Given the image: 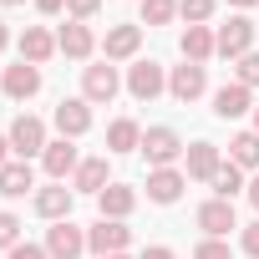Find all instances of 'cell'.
<instances>
[{
    "label": "cell",
    "instance_id": "cell-1",
    "mask_svg": "<svg viewBox=\"0 0 259 259\" xmlns=\"http://www.w3.org/2000/svg\"><path fill=\"white\" fill-rule=\"evenodd\" d=\"M143 158H148V168H173L183 153H188V143L173 133V127H148L143 133V148H138Z\"/></svg>",
    "mask_w": 259,
    "mask_h": 259
},
{
    "label": "cell",
    "instance_id": "cell-2",
    "mask_svg": "<svg viewBox=\"0 0 259 259\" xmlns=\"http://www.w3.org/2000/svg\"><path fill=\"white\" fill-rule=\"evenodd\" d=\"M6 138H11V153H16V158H26V163H31V158H41V153H46V143H51V138H46V122H41V117H31V112H21V117L11 122V133H6Z\"/></svg>",
    "mask_w": 259,
    "mask_h": 259
},
{
    "label": "cell",
    "instance_id": "cell-3",
    "mask_svg": "<svg viewBox=\"0 0 259 259\" xmlns=\"http://www.w3.org/2000/svg\"><path fill=\"white\" fill-rule=\"evenodd\" d=\"M127 244H133V229H127L122 219H97V224L87 229V249H92L97 259H107V254H127Z\"/></svg>",
    "mask_w": 259,
    "mask_h": 259
},
{
    "label": "cell",
    "instance_id": "cell-4",
    "mask_svg": "<svg viewBox=\"0 0 259 259\" xmlns=\"http://www.w3.org/2000/svg\"><path fill=\"white\" fill-rule=\"evenodd\" d=\"M254 21L249 16H229V26H219L213 31V46H219V56H229V61H239V56H249L254 51Z\"/></svg>",
    "mask_w": 259,
    "mask_h": 259
},
{
    "label": "cell",
    "instance_id": "cell-5",
    "mask_svg": "<svg viewBox=\"0 0 259 259\" xmlns=\"http://www.w3.org/2000/svg\"><path fill=\"white\" fill-rule=\"evenodd\" d=\"M163 92H168V71L158 61H133V66H127V97H133V102H153Z\"/></svg>",
    "mask_w": 259,
    "mask_h": 259
},
{
    "label": "cell",
    "instance_id": "cell-6",
    "mask_svg": "<svg viewBox=\"0 0 259 259\" xmlns=\"http://www.w3.org/2000/svg\"><path fill=\"white\" fill-rule=\"evenodd\" d=\"M117 92H122V76H117V66H112V61H97V66H87V71H81V97H87L92 107H107Z\"/></svg>",
    "mask_w": 259,
    "mask_h": 259
},
{
    "label": "cell",
    "instance_id": "cell-7",
    "mask_svg": "<svg viewBox=\"0 0 259 259\" xmlns=\"http://www.w3.org/2000/svg\"><path fill=\"white\" fill-rule=\"evenodd\" d=\"M203 92H208V71H203V66L183 61V66H173V71H168V97H173V102H183V107H188V102H198Z\"/></svg>",
    "mask_w": 259,
    "mask_h": 259
},
{
    "label": "cell",
    "instance_id": "cell-8",
    "mask_svg": "<svg viewBox=\"0 0 259 259\" xmlns=\"http://www.w3.org/2000/svg\"><path fill=\"white\" fill-rule=\"evenodd\" d=\"M46 254H51V259H81V254H87V229H76L71 219L51 224V229H46Z\"/></svg>",
    "mask_w": 259,
    "mask_h": 259
},
{
    "label": "cell",
    "instance_id": "cell-9",
    "mask_svg": "<svg viewBox=\"0 0 259 259\" xmlns=\"http://www.w3.org/2000/svg\"><path fill=\"white\" fill-rule=\"evenodd\" d=\"M0 92H6L11 102H31L41 92V66H31V61L6 66V71H0Z\"/></svg>",
    "mask_w": 259,
    "mask_h": 259
},
{
    "label": "cell",
    "instance_id": "cell-10",
    "mask_svg": "<svg viewBox=\"0 0 259 259\" xmlns=\"http://www.w3.org/2000/svg\"><path fill=\"white\" fill-rule=\"evenodd\" d=\"M51 122H56V133H61V138H71V143H76L81 133H92V102H87V97H66V102L56 107V117H51Z\"/></svg>",
    "mask_w": 259,
    "mask_h": 259
},
{
    "label": "cell",
    "instance_id": "cell-11",
    "mask_svg": "<svg viewBox=\"0 0 259 259\" xmlns=\"http://www.w3.org/2000/svg\"><path fill=\"white\" fill-rule=\"evenodd\" d=\"M183 188H188V173L183 168H153L148 173V203H178L183 198Z\"/></svg>",
    "mask_w": 259,
    "mask_h": 259
},
{
    "label": "cell",
    "instance_id": "cell-12",
    "mask_svg": "<svg viewBox=\"0 0 259 259\" xmlns=\"http://www.w3.org/2000/svg\"><path fill=\"white\" fill-rule=\"evenodd\" d=\"M193 219H198L203 239H229V229H239V219H234V203H229V198H208Z\"/></svg>",
    "mask_w": 259,
    "mask_h": 259
},
{
    "label": "cell",
    "instance_id": "cell-13",
    "mask_svg": "<svg viewBox=\"0 0 259 259\" xmlns=\"http://www.w3.org/2000/svg\"><path fill=\"white\" fill-rule=\"evenodd\" d=\"M56 51H61V56H71V61H87V56L97 51L92 26H87V21H66V26L56 31Z\"/></svg>",
    "mask_w": 259,
    "mask_h": 259
},
{
    "label": "cell",
    "instance_id": "cell-14",
    "mask_svg": "<svg viewBox=\"0 0 259 259\" xmlns=\"http://www.w3.org/2000/svg\"><path fill=\"white\" fill-rule=\"evenodd\" d=\"M244 112H254V92H249L244 81H224V87L213 92V117L234 122V117H244Z\"/></svg>",
    "mask_w": 259,
    "mask_h": 259
},
{
    "label": "cell",
    "instance_id": "cell-15",
    "mask_svg": "<svg viewBox=\"0 0 259 259\" xmlns=\"http://www.w3.org/2000/svg\"><path fill=\"white\" fill-rule=\"evenodd\" d=\"M41 168L51 173V183H61L66 173H76V168H81V153H76V143H71V138H56V143H46V153H41Z\"/></svg>",
    "mask_w": 259,
    "mask_h": 259
},
{
    "label": "cell",
    "instance_id": "cell-16",
    "mask_svg": "<svg viewBox=\"0 0 259 259\" xmlns=\"http://www.w3.org/2000/svg\"><path fill=\"white\" fill-rule=\"evenodd\" d=\"M219 168H224V158H219L213 143H188V153H183V173H188L193 183H213Z\"/></svg>",
    "mask_w": 259,
    "mask_h": 259
},
{
    "label": "cell",
    "instance_id": "cell-17",
    "mask_svg": "<svg viewBox=\"0 0 259 259\" xmlns=\"http://www.w3.org/2000/svg\"><path fill=\"white\" fill-rule=\"evenodd\" d=\"M71 203H76V188H66V183H46V188H36V213L51 219V224L71 219Z\"/></svg>",
    "mask_w": 259,
    "mask_h": 259
},
{
    "label": "cell",
    "instance_id": "cell-18",
    "mask_svg": "<svg viewBox=\"0 0 259 259\" xmlns=\"http://www.w3.org/2000/svg\"><path fill=\"white\" fill-rule=\"evenodd\" d=\"M143 51V26H112L107 41H102V56L107 61H133Z\"/></svg>",
    "mask_w": 259,
    "mask_h": 259
},
{
    "label": "cell",
    "instance_id": "cell-19",
    "mask_svg": "<svg viewBox=\"0 0 259 259\" xmlns=\"http://www.w3.org/2000/svg\"><path fill=\"white\" fill-rule=\"evenodd\" d=\"M16 46H21V61H31V66H46V61L56 56V36H51L46 26H26Z\"/></svg>",
    "mask_w": 259,
    "mask_h": 259
},
{
    "label": "cell",
    "instance_id": "cell-20",
    "mask_svg": "<svg viewBox=\"0 0 259 259\" xmlns=\"http://www.w3.org/2000/svg\"><path fill=\"white\" fill-rule=\"evenodd\" d=\"M97 208H102V219H122V224H127V213L138 208V188H127V183H107V188L97 193Z\"/></svg>",
    "mask_w": 259,
    "mask_h": 259
},
{
    "label": "cell",
    "instance_id": "cell-21",
    "mask_svg": "<svg viewBox=\"0 0 259 259\" xmlns=\"http://www.w3.org/2000/svg\"><path fill=\"white\" fill-rule=\"evenodd\" d=\"M178 51H183V61H193V66H203L208 56H219V46H213V31H208V26H188V31L178 36Z\"/></svg>",
    "mask_w": 259,
    "mask_h": 259
},
{
    "label": "cell",
    "instance_id": "cell-22",
    "mask_svg": "<svg viewBox=\"0 0 259 259\" xmlns=\"http://www.w3.org/2000/svg\"><path fill=\"white\" fill-rule=\"evenodd\" d=\"M31 188H36V173H31L26 158H16V163L0 168V193H6V198H26Z\"/></svg>",
    "mask_w": 259,
    "mask_h": 259
},
{
    "label": "cell",
    "instance_id": "cell-23",
    "mask_svg": "<svg viewBox=\"0 0 259 259\" xmlns=\"http://www.w3.org/2000/svg\"><path fill=\"white\" fill-rule=\"evenodd\" d=\"M112 183V173H107V158H81V168L71 173V188L76 193H102Z\"/></svg>",
    "mask_w": 259,
    "mask_h": 259
},
{
    "label": "cell",
    "instance_id": "cell-24",
    "mask_svg": "<svg viewBox=\"0 0 259 259\" xmlns=\"http://www.w3.org/2000/svg\"><path fill=\"white\" fill-rule=\"evenodd\" d=\"M138 148H143V127L133 117H117L107 127V153H138Z\"/></svg>",
    "mask_w": 259,
    "mask_h": 259
},
{
    "label": "cell",
    "instance_id": "cell-25",
    "mask_svg": "<svg viewBox=\"0 0 259 259\" xmlns=\"http://www.w3.org/2000/svg\"><path fill=\"white\" fill-rule=\"evenodd\" d=\"M229 163H239V168H254V173H259V133H254V127L234 133V143H229Z\"/></svg>",
    "mask_w": 259,
    "mask_h": 259
},
{
    "label": "cell",
    "instance_id": "cell-26",
    "mask_svg": "<svg viewBox=\"0 0 259 259\" xmlns=\"http://www.w3.org/2000/svg\"><path fill=\"white\" fill-rule=\"evenodd\" d=\"M208 188H213V198H229V203H234V193H239V188H249V183H244V168H239V163H224V168L213 173V183H208Z\"/></svg>",
    "mask_w": 259,
    "mask_h": 259
},
{
    "label": "cell",
    "instance_id": "cell-27",
    "mask_svg": "<svg viewBox=\"0 0 259 259\" xmlns=\"http://www.w3.org/2000/svg\"><path fill=\"white\" fill-rule=\"evenodd\" d=\"M178 16V0H143V26L153 31V26H168Z\"/></svg>",
    "mask_w": 259,
    "mask_h": 259
},
{
    "label": "cell",
    "instance_id": "cell-28",
    "mask_svg": "<svg viewBox=\"0 0 259 259\" xmlns=\"http://www.w3.org/2000/svg\"><path fill=\"white\" fill-rule=\"evenodd\" d=\"M213 6H219V0H178V16L188 26H208L213 21Z\"/></svg>",
    "mask_w": 259,
    "mask_h": 259
},
{
    "label": "cell",
    "instance_id": "cell-29",
    "mask_svg": "<svg viewBox=\"0 0 259 259\" xmlns=\"http://www.w3.org/2000/svg\"><path fill=\"white\" fill-rule=\"evenodd\" d=\"M16 244H21V219H16V213H0V249L11 254Z\"/></svg>",
    "mask_w": 259,
    "mask_h": 259
},
{
    "label": "cell",
    "instance_id": "cell-30",
    "mask_svg": "<svg viewBox=\"0 0 259 259\" xmlns=\"http://www.w3.org/2000/svg\"><path fill=\"white\" fill-rule=\"evenodd\" d=\"M234 81H244L249 92L259 87V51H249V56H239V76H234Z\"/></svg>",
    "mask_w": 259,
    "mask_h": 259
},
{
    "label": "cell",
    "instance_id": "cell-31",
    "mask_svg": "<svg viewBox=\"0 0 259 259\" xmlns=\"http://www.w3.org/2000/svg\"><path fill=\"white\" fill-rule=\"evenodd\" d=\"M193 259H234V249H229V239H203L193 249Z\"/></svg>",
    "mask_w": 259,
    "mask_h": 259
},
{
    "label": "cell",
    "instance_id": "cell-32",
    "mask_svg": "<svg viewBox=\"0 0 259 259\" xmlns=\"http://www.w3.org/2000/svg\"><path fill=\"white\" fill-rule=\"evenodd\" d=\"M97 11H102V0H66V16L71 21H92Z\"/></svg>",
    "mask_w": 259,
    "mask_h": 259
},
{
    "label": "cell",
    "instance_id": "cell-33",
    "mask_svg": "<svg viewBox=\"0 0 259 259\" xmlns=\"http://www.w3.org/2000/svg\"><path fill=\"white\" fill-rule=\"evenodd\" d=\"M239 249H244L249 259H259V219H254V224H244V234H239Z\"/></svg>",
    "mask_w": 259,
    "mask_h": 259
},
{
    "label": "cell",
    "instance_id": "cell-34",
    "mask_svg": "<svg viewBox=\"0 0 259 259\" xmlns=\"http://www.w3.org/2000/svg\"><path fill=\"white\" fill-rule=\"evenodd\" d=\"M6 259H51V254H46V244H16Z\"/></svg>",
    "mask_w": 259,
    "mask_h": 259
},
{
    "label": "cell",
    "instance_id": "cell-35",
    "mask_svg": "<svg viewBox=\"0 0 259 259\" xmlns=\"http://www.w3.org/2000/svg\"><path fill=\"white\" fill-rule=\"evenodd\" d=\"M143 259H178V254H173L168 244H148V249H143Z\"/></svg>",
    "mask_w": 259,
    "mask_h": 259
},
{
    "label": "cell",
    "instance_id": "cell-36",
    "mask_svg": "<svg viewBox=\"0 0 259 259\" xmlns=\"http://www.w3.org/2000/svg\"><path fill=\"white\" fill-rule=\"evenodd\" d=\"M36 11L41 16H56V11H66V0H36Z\"/></svg>",
    "mask_w": 259,
    "mask_h": 259
},
{
    "label": "cell",
    "instance_id": "cell-37",
    "mask_svg": "<svg viewBox=\"0 0 259 259\" xmlns=\"http://www.w3.org/2000/svg\"><path fill=\"white\" fill-rule=\"evenodd\" d=\"M244 193H249V203H254V208H259V173H254V178H249V188H244Z\"/></svg>",
    "mask_w": 259,
    "mask_h": 259
},
{
    "label": "cell",
    "instance_id": "cell-38",
    "mask_svg": "<svg viewBox=\"0 0 259 259\" xmlns=\"http://www.w3.org/2000/svg\"><path fill=\"white\" fill-rule=\"evenodd\" d=\"M6 163H11V138L0 133V168H6Z\"/></svg>",
    "mask_w": 259,
    "mask_h": 259
},
{
    "label": "cell",
    "instance_id": "cell-39",
    "mask_svg": "<svg viewBox=\"0 0 259 259\" xmlns=\"http://www.w3.org/2000/svg\"><path fill=\"white\" fill-rule=\"evenodd\" d=\"M6 46H11V26H6V21H0V51H6Z\"/></svg>",
    "mask_w": 259,
    "mask_h": 259
},
{
    "label": "cell",
    "instance_id": "cell-40",
    "mask_svg": "<svg viewBox=\"0 0 259 259\" xmlns=\"http://www.w3.org/2000/svg\"><path fill=\"white\" fill-rule=\"evenodd\" d=\"M229 6H239V11H249V6H259V0H229Z\"/></svg>",
    "mask_w": 259,
    "mask_h": 259
},
{
    "label": "cell",
    "instance_id": "cell-41",
    "mask_svg": "<svg viewBox=\"0 0 259 259\" xmlns=\"http://www.w3.org/2000/svg\"><path fill=\"white\" fill-rule=\"evenodd\" d=\"M0 6H26V0H0Z\"/></svg>",
    "mask_w": 259,
    "mask_h": 259
},
{
    "label": "cell",
    "instance_id": "cell-42",
    "mask_svg": "<svg viewBox=\"0 0 259 259\" xmlns=\"http://www.w3.org/2000/svg\"><path fill=\"white\" fill-rule=\"evenodd\" d=\"M254 133H259V107H254Z\"/></svg>",
    "mask_w": 259,
    "mask_h": 259
},
{
    "label": "cell",
    "instance_id": "cell-43",
    "mask_svg": "<svg viewBox=\"0 0 259 259\" xmlns=\"http://www.w3.org/2000/svg\"><path fill=\"white\" fill-rule=\"evenodd\" d=\"M107 259H127V254H107Z\"/></svg>",
    "mask_w": 259,
    "mask_h": 259
}]
</instances>
